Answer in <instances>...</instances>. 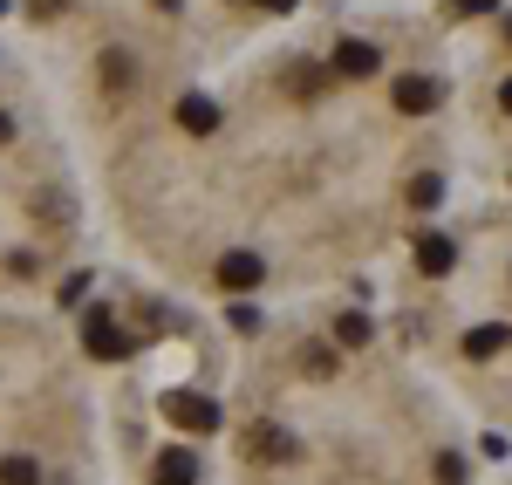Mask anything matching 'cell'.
Segmentation results:
<instances>
[{
	"label": "cell",
	"instance_id": "6da1fadb",
	"mask_svg": "<svg viewBox=\"0 0 512 485\" xmlns=\"http://www.w3.org/2000/svg\"><path fill=\"white\" fill-rule=\"evenodd\" d=\"M82 349H89L96 363H123V356H130L137 342H130V328H123L117 315H103V308H89V315H82Z\"/></svg>",
	"mask_w": 512,
	"mask_h": 485
},
{
	"label": "cell",
	"instance_id": "7a4b0ae2",
	"mask_svg": "<svg viewBox=\"0 0 512 485\" xmlns=\"http://www.w3.org/2000/svg\"><path fill=\"white\" fill-rule=\"evenodd\" d=\"M239 451H246L253 465H294V458H301V438L280 431V424H246V431H239Z\"/></svg>",
	"mask_w": 512,
	"mask_h": 485
},
{
	"label": "cell",
	"instance_id": "3957f363",
	"mask_svg": "<svg viewBox=\"0 0 512 485\" xmlns=\"http://www.w3.org/2000/svg\"><path fill=\"white\" fill-rule=\"evenodd\" d=\"M164 417H171L178 431H198V438H205V431H219V404H212V397H198V390H171V397H164Z\"/></svg>",
	"mask_w": 512,
	"mask_h": 485
},
{
	"label": "cell",
	"instance_id": "277c9868",
	"mask_svg": "<svg viewBox=\"0 0 512 485\" xmlns=\"http://www.w3.org/2000/svg\"><path fill=\"white\" fill-rule=\"evenodd\" d=\"M376 69H383V48H369V41H342V48H335V76L369 82Z\"/></svg>",
	"mask_w": 512,
	"mask_h": 485
},
{
	"label": "cell",
	"instance_id": "5b68a950",
	"mask_svg": "<svg viewBox=\"0 0 512 485\" xmlns=\"http://www.w3.org/2000/svg\"><path fill=\"white\" fill-rule=\"evenodd\" d=\"M390 103L403 110V117H424V110H437V82L431 76H396Z\"/></svg>",
	"mask_w": 512,
	"mask_h": 485
},
{
	"label": "cell",
	"instance_id": "8992f818",
	"mask_svg": "<svg viewBox=\"0 0 512 485\" xmlns=\"http://www.w3.org/2000/svg\"><path fill=\"white\" fill-rule=\"evenodd\" d=\"M151 485H198V451H185V445L158 451V465H151Z\"/></svg>",
	"mask_w": 512,
	"mask_h": 485
},
{
	"label": "cell",
	"instance_id": "52a82bcc",
	"mask_svg": "<svg viewBox=\"0 0 512 485\" xmlns=\"http://www.w3.org/2000/svg\"><path fill=\"white\" fill-rule=\"evenodd\" d=\"M260 274H267V267H260V253H226V260H219V287H233V294L260 287Z\"/></svg>",
	"mask_w": 512,
	"mask_h": 485
},
{
	"label": "cell",
	"instance_id": "ba28073f",
	"mask_svg": "<svg viewBox=\"0 0 512 485\" xmlns=\"http://www.w3.org/2000/svg\"><path fill=\"white\" fill-rule=\"evenodd\" d=\"M417 267L424 274H451L458 267V246L444 240V233H417Z\"/></svg>",
	"mask_w": 512,
	"mask_h": 485
},
{
	"label": "cell",
	"instance_id": "9c48e42d",
	"mask_svg": "<svg viewBox=\"0 0 512 485\" xmlns=\"http://www.w3.org/2000/svg\"><path fill=\"white\" fill-rule=\"evenodd\" d=\"M178 123H185L192 137H205V130H219V103H212V96H185V103H178Z\"/></svg>",
	"mask_w": 512,
	"mask_h": 485
},
{
	"label": "cell",
	"instance_id": "30bf717a",
	"mask_svg": "<svg viewBox=\"0 0 512 485\" xmlns=\"http://www.w3.org/2000/svg\"><path fill=\"white\" fill-rule=\"evenodd\" d=\"M512 335L499 322H485V328H472V335H465V356H472V363H492V356H499V349H506Z\"/></svg>",
	"mask_w": 512,
	"mask_h": 485
},
{
	"label": "cell",
	"instance_id": "8fae6325",
	"mask_svg": "<svg viewBox=\"0 0 512 485\" xmlns=\"http://www.w3.org/2000/svg\"><path fill=\"white\" fill-rule=\"evenodd\" d=\"M0 485H41L35 458H0Z\"/></svg>",
	"mask_w": 512,
	"mask_h": 485
},
{
	"label": "cell",
	"instance_id": "7c38bea8",
	"mask_svg": "<svg viewBox=\"0 0 512 485\" xmlns=\"http://www.w3.org/2000/svg\"><path fill=\"white\" fill-rule=\"evenodd\" d=\"M335 342H342V349H362V342H369V315H342V322H335Z\"/></svg>",
	"mask_w": 512,
	"mask_h": 485
},
{
	"label": "cell",
	"instance_id": "4fadbf2b",
	"mask_svg": "<svg viewBox=\"0 0 512 485\" xmlns=\"http://www.w3.org/2000/svg\"><path fill=\"white\" fill-rule=\"evenodd\" d=\"M301 369H308V376H335V349H301Z\"/></svg>",
	"mask_w": 512,
	"mask_h": 485
},
{
	"label": "cell",
	"instance_id": "5bb4252c",
	"mask_svg": "<svg viewBox=\"0 0 512 485\" xmlns=\"http://www.w3.org/2000/svg\"><path fill=\"white\" fill-rule=\"evenodd\" d=\"M437 485H465V458H458V451L437 458Z\"/></svg>",
	"mask_w": 512,
	"mask_h": 485
},
{
	"label": "cell",
	"instance_id": "9a60e30c",
	"mask_svg": "<svg viewBox=\"0 0 512 485\" xmlns=\"http://www.w3.org/2000/svg\"><path fill=\"white\" fill-rule=\"evenodd\" d=\"M437 192H444L437 178H417V185H410V205H437Z\"/></svg>",
	"mask_w": 512,
	"mask_h": 485
},
{
	"label": "cell",
	"instance_id": "2e32d148",
	"mask_svg": "<svg viewBox=\"0 0 512 485\" xmlns=\"http://www.w3.org/2000/svg\"><path fill=\"white\" fill-rule=\"evenodd\" d=\"M499 0H444V14H492Z\"/></svg>",
	"mask_w": 512,
	"mask_h": 485
},
{
	"label": "cell",
	"instance_id": "e0dca14e",
	"mask_svg": "<svg viewBox=\"0 0 512 485\" xmlns=\"http://www.w3.org/2000/svg\"><path fill=\"white\" fill-rule=\"evenodd\" d=\"M226 322H233L239 335H253V328H260V308H233V315H226Z\"/></svg>",
	"mask_w": 512,
	"mask_h": 485
},
{
	"label": "cell",
	"instance_id": "ac0fdd59",
	"mask_svg": "<svg viewBox=\"0 0 512 485\" xmlns=\"http://www.w3.org/2000/svg\"><path fill=\"white\" fill-rule=\"evenodd\" d=\"M260 7H267V14H287V7H294V0H260Z\"/></svg>",
	"mask_w": 512,
	"mask_h": 485
},
{
	"label": "cell",
	"instance_id": "d6986e66",
	"mask_svg": "<svg viewBox=\"0 0 512 485\" xmlns=\"http://www.w3.org/2000/svg\"><path fill=\"white\" fill-rule=\"evenodd\" d=\"M7 137H14V123H7V117H0V144H7Z\"/></svg>",
	"mask_w": 512,
	"mask_h": 485
},
{
	"label": "cell",
	"instance_id": "ffe728a7",
	"mask_svg": "<svg viewBox=\"0 0 512 485\" xmlns=\"http://www.w3.org/2000/svg\"><path fill=\"white\" fill-rule=\"evenodd\" d=\"M499 103H506V110H512V82H506V89H499Z\"/></svg>",
	"mask_w": 512,
	"mask_h": 485
},
{
	"label": "cell",
	"instance_id": "44dd1931",
	"mask_svg": "<svg viewBox=\"0 0 512 485\" xmlns=\"http://www.w3.org/2000/svg\"><path fill=\"white\" fill-rule=\"evenodd\" d=\"M158 7H178V0H158Z\"/></svg>",
	"mask_w": 512,
	"mask_h": 485
}]
</instances>
